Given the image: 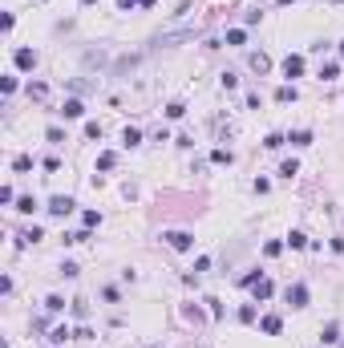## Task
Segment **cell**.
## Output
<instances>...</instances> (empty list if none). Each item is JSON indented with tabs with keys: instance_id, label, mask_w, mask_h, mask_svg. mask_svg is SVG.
<instances>
[{
	"instance_id": "5b68a950",
	"label": "cell",
	"mask_w": 344,
	"mask_h": 348,
	"mask_svg": "<svg viewBox=\"0 0 344 348\" xmlns=\"http://www.w3.org/2000/svg\"><path fill=\"white\" fill-rule=\"evenodd\" d=\"M16 65H20V69H33V65H37V53H33V49H16Z\"/></svg>"
},
{
	"instance_id": "9a60e30c",
	"label": "cell",
	"mask_w": 344,
	"mask_h": 348,
	"mask_svg": "<svg viewBox=\"0 0 344 348\" xmlns=\"http://www.w3.org/2000/svg\"><path fill=\"white\" fill-rule=\"evenodd\" d=\"M275 98H279V102H296V89H292V85H284V89L275 93Z\"/></svg>"
},
{
	"instance_id": "6da1fadb",
	"label": "cell",
	"mask_w": 344,
	"mask_h": 348,
	"mask_svg": "<svg viewBox=\"0 0 344 348\" xmlns=\"http://www.w3.org/2000/svg\"><path fill=\"white\" fill-rule=\"evenodd\" d=\"M288 304L292 308H308V288L304 283H288Z\"/></svg>"
},
{
	"instance_id": "ac0fdd59",
	"label": "cell",
	"mask_w": 344,
	"mask_h": 348,
	"mask_svg": "<svg viewBox=\"0 0 344 348\" xmlns=\"http://www.w3.org/2000/svg\"><path fill=\"white\" fill-rule=\"evenodd\" d=\"M255 292H259V300H267V296H271V283H267V279H259V283H255Z\"/></svg>"
},
{
	"instance_id": "7a4b0ae2",
	"label": "cell",
	"mask_w": 344,
	"mask_h": 348,
	"mask_svg": "<svg viewBox=\"0 0 344 348\" xmlns=\"http://www.w3.org/2000/svg\"><path fill=\"white\" fill-rule=\"evenodd\" d=\"M49 211H53V215H69V211H73V199H69V195H53V199H49Z\"/></svg>"
},
{
	"instance_id": "7c38bea8",
	"label": "cell",
	"mask_w": 344,
	"mask_h": 348,
	"mask_svg": "<svg viewBox=\"0 0 344 348\" xmlns=\"http://www.w3.org/2000/svg\"><path fill=\"white\" fill-rule=\"evenodd\" d=\"M336 73H340V65H336V61H328V65H324V69H320V77H324V81H332V77H336Z\"/></svg>"
},
{
	"instance_id": "d6986e66",
	"label": "cell",
	"mask_w": 344,
	"mask_h": 348,
	"mask_svg": "<svg viewBox=\"0 0 344 348\" xmlns=\"http://www.w3.org/2000/svg\"><path fill=\"white\" fill-rule=\"evenodd\" d=\"M296 170H300V166H296V158H292V162H284V166H279V174H284V178H292Z\"/></svg>"
},
{
	"instance_id": "8992f818",
	"label": "cell",
	"mask_w": 344,
	"mask_h": 348,
	"mask_svg": "<svg viewBox=\"0 0 344 348\" xmlns=\"http://www.w3.org/2000/svg\"><path fill=\"white\" fill-rule=\"evenodd\" d=\"M259 328H263L267 336H275V332L284 328V324H279V316H263V320H259Z\"/></svg>"
},
{
	"instance_id": "52a82bcc",
	"label": "cell",
	"mask_w": 344,
	"mask_h": 348,
	"mask_svg": "<svg viewBox=\"0 0 344 348\" xmlns=\"http://www.w3.org/2000/svg\"><path fill=\"white\" fill-rule=\"evenodd\" d=\"M61 114H65V117H81L85 106H81V102H65V110H61Z\"/></svg>"
},
{
	"instance_id": "277c9868",
	"label": "cell",
	"mask_w": 344,
	"mask_h": 348,
	"mask_svg": "<svg viewBox=\"0 0 344 348\" xmlns=\"http://www.w3.org/2000/svg\"><path fill=\"white\" fill-rule=\"evenodd\" d=\"M166 239H170V247H174V251H186V247H191V235H186V231H170Z\"/></svg>"
},
{
	"instance_id": "2e32d148",
	"label": "cell",
	"mask_w": 344,
	"mask_h": 348,
	"mask_svg": "<svg viewBox=\"0 0 344 348\" xmlns=\"http://www.w3.org/2000/svg\"><path fill=\"white\" fill-rule=\"evenodd\" d=\"M166 114H170V117H182V114H186V106H182V102H170V106H166Z\"/></svg>"
},
{
	"instance_id": "5bb4252c",
	"label": "cell",
	"mask_w": 344,
	"mask_h": 348,
	"mask_svg": "<svg viewBox=\"0 0 344 348\" xmlns=\"http://www.w3.org/2000/svg\"><path fill=\"white\" fill-rule=\"evenodd\" d=\"M45 308H49V312H61V308H65V300H61V296H49Z\"/></svg>"
},
{
	"instance_id": "3957f363",
	"label": "cell",
	"mask_w": 344,
	"mask_h": 348,
	"mask_svg": "<svg viewBox=\"0 0 344 348\" xmlns=\"http://www.w3.org/2000/svg\"><path fill=\"white\" fill-rule=\"evenodd\" d=\"M284 73H288V77H304V57H300V53H292V57L284 61Z\"/></svg>"
},
{
	"instance_id": "7402d4cb",
	"label": "cell",
	"mask_w": 344,
	"mask_h": 348,
	"mask_svg": "<svg viewBox=\"0 0 344 348\" xmlns=\"http://www.w3.org/2000/svg\"><path fill=\"white\" fill-rule=\"evenodd\" d=\"M340 61H344V41H340Z\"/></svg>"
},
{
	"instance_id": "44dd1931",
	"label": "cell",
	"mask_w": 344,
	"mask_h": 348,
	"mask_svg": "<svg viewBox=\"0 0 344 348\" xmlns=\"http://www.w3.org/2000/svg\"><path fill=\"white\" fill-rule=\"evenodd\" d=\"M138 4H146V8H154V0H138Z\"/></svg>"
},
{
	"instance_id": "9c48e42d",
	"label": "cell",
	"mask_w": 344,
	"mask_h": 348,
	"mask_svg": "<svg viewBox=\"0 0 344 348\" xmlns=\"http://www.w3.org/2000/svg\"><path fill=\"white\" fill-rule=\"evenodd\" d=\"M288 142H296V146H308V142H312V130H296Z\"/></svg>"
},
{
	"instance_id": "ffe728a7",
	"label": "cell",
	"mask_w": 344,
	"mask_h": 348,
	"mask_svg": "<svg viewBox=\"0 0 344 348\" xmlns=\"http://www.w3.org/2000/svg\"><path fill=\"white\" fill-rule=\"evenodd\" d=\"M138 4V0H117V8H134Z\"/></svg>"
},
{
	"instance_id": "603a6c76",
	"label": "cell",
	"mask_w": 344,
	"mask_h": 348,
	"mask_svg": "<svg viewBox=\"0 0 344 348\" xmlns=\"http://www.w3.org/2000/svg\"><path fill=\"white\" fill-rule=\"evenodd\" d=\"M275 4H292V0H275Z\"/></svg>"
},
{
	"instance_id": "30bf717a",
	"label": "cell",
	"mask_w": 344,
	"mask_h": 348,
	"mask_svg": "<svg viewBox=\"0 0 344 348\" xmlns=\"http://www.w3.org/2000/svg\"><path fill=\"white\" fill-rule=\"evenodd\" d=\"M288 243L300 251V247H308V235H304V231H292V235H288Z\"/></svg>"
},
{
	"instance_id": "4fadbf2b",
	"label": "cell",
	"mask_w": 344,
	"mask_h": 348,
	"mask_svg": "<svg viewBox=\"0 0 344 348\" xmlns=\"http://www.w3.org/2000/svg\"><path fill=\"white\" fill-rule=\"evenodd\" d=\"M121 142H126V146H138V142H142V134H138V130H126V134H121Z\"/></svg>"
},
{
	"instance_id": "e0dca14e",
	"label": "cell",
	"mask_w": 344,
	"mask_h": 348,
	"mask_svg": "<svg viewBox=\"0 0 344 348\" xmlns=\"http://www.w3.org/2000/svg\"><path fill=\"white\" fill-rule=\"evenodd\" d=\"M324 340H328V344H336V340H340V328H336V324H328V328H324Z\"/></svg>"
},
{
	"instance_id": "8fae6325",
	"label": "cell",
	"mask_w": 344,
	"mask_h": 348,
	"mask_svg": "<svg viewBox=\"0 0 344 348\" xmlns=\"http://www.w3.org/2000/svg\"><path fill=\"white\" fill-rule=\"evenodd\" d=\"M243 41H247L243 28H231V33H227V45H243Z\"/></svg>"
},
{
	"instance_id": "ba28073f",
	"label": "cell",
	"mask_w": 344,
	"mask_h": 348,
	"mask_svg": "<svg viewBox=\"0 0 344 348\" xmlns=\"http://www.w3.org/2000/svg\"><path fill=\"white\" fill-rule=\"evenodd\" d=\"M65 336H73V332H69L65 324H61V328H53V332H49V340H53V344H65Z\"/></svg>"
},
{
	"instance_id": "cb8c5ba5",
	"label": "cell",
	"mask_w": 344,
	"mask_h": 348,
	"mask_svg": "<svg viewBox=\"0 0 344 348\" xmlns=\"http://www.w3.org/2000/svg\"><path fill=\"white\" fill-rule=\"evenodd\" d=\"M340 348H344V344H340Z\"/></svg>"
}]
</instances>
